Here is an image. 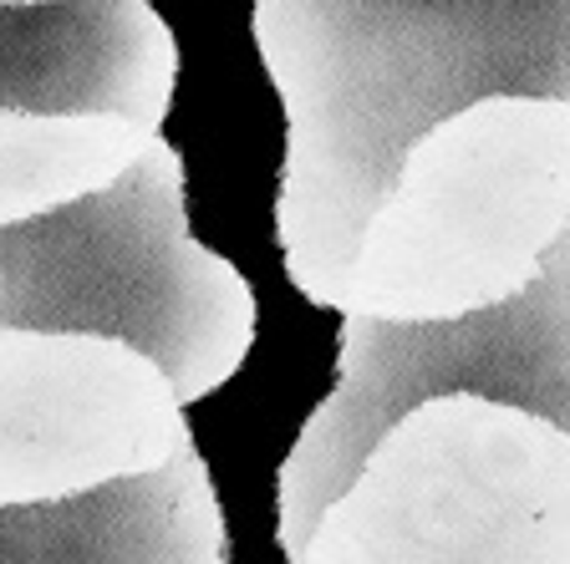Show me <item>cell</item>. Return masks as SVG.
<instances>
[{"label":"cell","instance_id":"1","mask_svg":"<svg viewBox=\"0 0 570 564\" xmlns=\"http://www.w3.org/2000/svg\"><path fill=\"white\" fill-rule=\"evenodd\" d=\"M281 92L285 275L332 310L403 158L489 97L570 102V0H255Z\"/></svg>","mask_w":570,"mask_h":564},{"label":"cell","instance_id":"2","mask_svg":"<svg viewBox=\"0 0 570 564\" xmlns=\"http://www.w3.org/2000/svg\"><path fill=\"white\" fill-rule=\"evenodd\" d=\"M566 229L570 102L489 97L403 158L332 310L382 326L469 320L514 300Z\"/></svg>","mask_w":570,"mask_h":564},{"label":"cell","instance_id":"3","mask_svg":"<svg viewBox=\"0 0 570 564\" xmlns=\"http://www.w3.org/2000/svg\"><path fill=\"white\" fill-rule=\"evenodd\" d=\"M0 326L128 342L189 407L245 366L255 295L189 235L184 158L154 138L112 188L0 229Z\"/></svg>","mask_w":570,"mask_h":564},{"label":"cell","instance_id":"4","mask_svg":"<svg viewBox=\"0 0 570 564\" xmlns=\"http://www.w3.org/2000/svg\"><path fill=\"white\" fill-rule=\"evenodd\" d=\"M291 564H570V433L510 402L428 397L362 453Z\"/></svg>","mask_w":570,"mask_h":564},{"label":"cell","instance_id":"5","mask_svg":"<svg viewBox=\"0 0 570 564\" xmlns=\"http://www.w3.org/2000/svg\"><path fill=\"white\" fill-rule=\"evenodd\" d=\"M510 402L570 433V229L514 300L449 326L342 320L336 387L281 463V550L311 530L382 427L428 397Z\"/></svg>","mask_w":570,"mask_h":564},{"label":"cell","instance_id":"6","mask_svg":"<svg viewBox=\"0 0 570 564\" xmlns=\"http://www.w3.org/2000/svg\"><path fill=\"white\" fill-rule=\"evenodd\" d=\"M199 453L174 376L112 336L0 326V508L138 483Z\"/></svg>","mask_w":570,"mask_h":564},{"label":"cell","instance_id":"7","mask_svg":"<svg viewBox=\"0 0 570 564\" xmlns=\"http://www.w3.org/2000/svg\"><path fill=\"white\" fill-rule=\"evenodd\" d=\"M178 47L148 0L0 6V107L118 112L164 128Z\"/></svg>","mask_w":570,"mask_h":564},{"label":"cell","instance_id":"8","mask_svg":"<svg viewBox=\"0 0 570 564\" xmlns=\"http://www.w3.org/2000/svg\"><path fill=\"white\" fill-rule=\"evenodd\" d=\"M0 564H229L199 453L138 483L41 508H0Z\"/></svg>","mask_w":570,"mask_h":564},{"label":"cell","instance_id":"9","mask_svg":"<svg viewBox=\"0 0 570 564\" xmlns=\"http://www.w3.org/2000/svg\"><path fill=\"white\" fill-rule=\"evenodd\" d=\"M158 132L118 112L0 107V229L112 188Z\"/></svg>","mask_w":570,"mask_h":564},{"label":"cell","instance_id":"10","mask_svg":"<svg viewBox=\"0 0 570 564\" xmlns=\"http://www.w3.org/2000/svg\"><path fill=\"white\" fill-rule=\"evenodd\" d=\"M0 6H57V0H0Z\"/></svg>","mask_w":570,"mask_h":564}]
</instances>
